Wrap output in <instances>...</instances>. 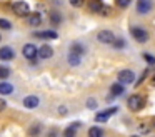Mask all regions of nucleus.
I'll return each mask as SVG.
<instances>
[{"label":"nucleus","instance_id":"f257e3e1","mask_svg":"<svg viewBox=\"0 0 155 137\" xmlns=\"http://www.w3.org/2000/svg\"><path fill=\"white\" fill-rule=\"evenodd\" d=\"M127 105H128V109H130V110L137 112V110H140L142 107L145 105V97H143V95H137V94H134V95L128 97Z\"/></svg>","mask_w":155,"mask_h":137},{"label":"nucleus","instance_id":"f03ea898","mask_svg":"<svg viewBox=\"0 0 155 137\" xmlns=\"http://www.w3.org/2000/svg\"><path fill=\"white\" fill-rule=\"evenodd\" d=\"M12 9H14V13L18 17H27L28 13H30V7H28V3L24 2V0L15 2L14 5H12Z\"/></svg>","mask_w":155,"mask_h":137},{"label":"nucleus","instance_id":"7ed1b4c3","mask_svg":"<svg viewBox=\"0 0 155 137\" xmlns=\"http://www.w3.org/2000/svg\"><path fill=\"white\" fill-rule=\"evenodd\" d=\"M130 33L132 37H134L135 40H137L138 43H145L148 40V33L145 29H142V27H132L130 29Z\"/></svg>","mask_w":155,"mask_h":137},{"label":"nucleus","instance_id":"20e7f679","mask_svg":"<svg viewBox=\"0 0 155 137\" xmlns=\"http://www.w3.org/2000/svg\"><path fill=\"white\" fill-rule=\"evenodd\" d=\"M117 79H118V82L124 84V85L125 84H132L134 79H135V74H134V70H130V69H124V70L118 72Z\"/></svg>","mask_w":155,"mask_h":137},{"label":"nucleus","instance_id":"39448f33","mask_svg":"<svg viewBox=\"0 0 155 137\" xmlns=\"http://www.w3.org/2000/svg\"><path fill=\"white\" fill-rule=\"evenodd\" d=\"M117 110H118V107H110V109H107V110H102V112H98L97 115H95V120H97V122H107V120L110 119V115H114Z\"/></svg>","mask_w":155,"mask_h":137},{"label":"nucleus","instance_id":"423d86ee","mask_svg":"<svg viewBox=\"0 0 155 137\" xmlns=\"http://www.w3.org/2000/svg\"><path fill=\"white\" fill-rule=\"evenodd\" d=\"M22 52H24V57H25V59H28V60H34L35 57L38 55V49L34 45V43H27Z\"/></svg>","mask_w":155,"mask_h":137},{"label":"nucleus","instance_id":"0eeeda50","mask_svg":"<svg viewBox=\"0 0 155 137\" xmlns=\"http://www.w3.org/2000/svg\"><path fill=\"white\" fill-rule=\"evenodd\" d=\"M97 39H98V42H102V43H110L112 45V42L115 40V37H114V33H112L110 30H100L98 35H97Z\"/></svg>","mask_w":155,"mask_h":137},{"label":"nucleus","instance_id":"6e6552de","mask_svg":"<svg viewBox=\"0 0 155 137\" xmlns=\"http://www.w3.org/2000/svg\"><path fill=\"white\" fill-rule=\"evenodd\" d=\"M152 10V0H138L137 2V12L138 13H148Z\"/></svg>","mask_w":155,"mask_h":137},{"label":"nucleus","instance_id":"1a4fd4ad","mask_svg":"<svg viewBox=\"0 0 155 137\" xmlns=\"http://www.w3.org/2000/svg\"><path fill=\"white\" fill-rule=\"evenodd\" d=\"M15 57V52L12 47H2L0 49V60H12Z\"/></svg>","mask_w":155,"mask_h":137},{"label":"nucleus","instance_id":"9d476101","mask_svg":"<svg viewBox=\"0 0 155 137\" xmlns=\"http://www.w3.org/2000/svg\"><path fill=\"white\" fill-rule=\"evenodd\" d=\"M38 97L37 95H27L24 99V107H27V109H35V107L38 105Z\"/></svg>","mask_w":155,"mask_h":137},{"label":"nucleus","instance_id":"9b49d317","mask_svg":"<svg viewBox=\"0 0 155 137\" xmlns=\"http://www.w3.org/2000/svg\"><path fill=\"white\" fill-rule=\"evenodd\" d=\"M52 55H54V49L50 45H42L38 49V57L40 59H50Z\"/></svg>","mask_w":155,"mask_h":137},{"label":"nucleus","instance_id":"f8f14e48","mask_svg":"<svg viewBox=\"0 0 155 137\" xmlns=\"http://www.w3.org/2000/svg\"><path fill=\"white\" fill-rule=\"evenodd\" d=\"M102 7H104V2L102 0H88V10L92 13H100Z\"/></svg>","mask_w":155,"mask_h":137},{"label":"nucleus","instance_id":"ddd939ff","mask_svg":"<svg viewBox=\"0 0 155 137\" xmlns=\"http://www.w3.org/2000/svg\"><path fill=\"white\" fill-rule=\"evenodd\" d=\"M42 23V15L38 12H34V13H28V25L32 27H38Z\"/></svg>","mask_w":155,"mask_h":137},{"label":"nucleus","instance_id":"4468645a","mask_svg":"<svg viewBox=\"0 0 155 137\" xmlns=\"http://www.w3.org/2000/svg\"><path fill=\"white\" fill-rule=\"evenodd\" d=\"M12 92H14V87H12V84L2 80V82H0V94H2V95H8V94H12Z\"/></svg>","mask_w":155,"mask_h":137},{"label":"nucleus","instance_id":"2eb2a0df","mask_svg":"<svg viewBox=\"0 0 155 137\" xmlns=\"http://www.w3.org/2000/svg\"><path fill=\"white\" fill-rule=\"evenodd\" d=\"M35 37L37 39H57V33L54 30H44V32H37Z\"/></svg>","mask_w":155,"mask_h":137},{"label":"nucleus","instance_id":"dca6fc26","mask_svg":"<svg viewBox=\"0 0 155 137\" xmlns=\"http://www.w3.org/2000/svg\"><path fill=\"white\" fill-rule=\"evenodd\" d=\"M70 52L72 53H77V55H84L85 53V47L82 45V43H78V42H75V43H72L70 45Z\"/></svg>","mask_w":155,"mask_h":137},{"label":"nucleus","instance_id":"f3484780","mask_svg":"<svg viewBox=\"0 0 155 137\" xmlns=\"http://www.w3.org/2000/svg\"><path fill=\"white\" fill-rule=\"evenodd\" d=\"M110 92H112V95H115V97H117V95H122V94L125 92L124 84H120V82H118V84H114V85L110 87Z\"/></svg>","mask_w":155,"mask_h":137},{"label":"nucleus","instance_id":"a211bd4d","mask_svg":"<svg viewBox=\"0 0 155 137\" xmlns=\"http://www.w3.org/2000/svg\"><path fill=\"white\" fill-rule=\"evenodd\" d=\"M48 19H50V22L54 23V25H58V23L62 22V15L57 12V10H52V12L48 13Z\"/></svg>","mask_w":155,"mask_h":137},{"label":"nucleus","instance_id":"6ab92c4d","mask_svg":"<svg viewBox=\"0 0 155 137\" xmlns=\"http://www.w3.org/2000/svg\"><path fill=\"white\" fill-rule=\"evenodd\" d=\"M68 63L70 65H78L80 63V55H77V53H68Z\"/></svg>","mask_w":155,"mask_h":137},{"label":"nucleus","instance_id":"aec40b11","mask_svg":"<svg viewBox=\"0 0 155 137\" xmlns=\"http://www.w3.org/2000/svg\"><path fill=\"white\" fill-rule=\"evenodd\" d=\"M88 135L90 137H102L104 135V130H102L100 127H92V129L88 130Z\"/></svg>","mask_w":155,"mask_h":137},{"label":"nucleus","instance_id":"412c9836","mask_svg":"<svg viewBox=\"0 0 155 137\" xmlns=\"http://www.w3.org/2000/svg\"><path fill=\"white\" fill-rule=\"evenodd\" d=\"M8 75H10V69L5 67V65H0V79L4 80V79H7Z\"/></svg>","mask_w":155,"mask_h":137},{"label":"nucleus","instance_id":"4be33fe9","mask_svg":"<svg viewBox=\"0 0 155 137\" xmlns=\"http://www.w3.org/2000/svg\"><path fill=\"white\" fill-rule=\"evenodd\" d=\"M77 129H78V127H77V125H74V124H72V125L68 127V129H65L64 135H67V137H74V135H75V132H77Z\"/></svg>","mask_w":155,"mask_h":137},{"label":"nucleus","instance_id":"5701e85b","mask_svg":"<svg viewBox=\"0 0 155 137\" xmlns=\"http://www.w3.org/2000/svg\"><path fill=\"white\" fill-rule=\"evenodd\" d=\"M112 45H114L115 49H124V47H125V40L124 39H115L114 42H112Z\"/></svg>","mask_w":155,"mask_h":137},{"label":"nucleus","instance_id":"b1692460","mask_svg":"<svg viewBox=\"0 0 155 137\" xmlns=\"http://www.w3.org/2000/svg\"><path fill=\"white\" fill-rule=\"evenodd\" d=\"M0 29H4V30H10V29H12V23L8 22V20L0 19Z\"/></svg>","mask_w":155,"mask_h":137},{"label":"nucleus","instance_id":"393cba45","mask_svg":"<svg viewBox=\"0 0 155 137\" xmlns=\"http://www.w3.org/2000/svg\"><path fill=\"white\" fill-rule=\"evenodd\" d=\"M132 0H115V3H117V7H120V9H125V7L130 5Z\"/></svg>","mask_w":155,"mask_h":137},{"label":"nucleus","instance_id":"a878e982","mask_svg":"<svg viewBox=\"0 0 155 137\" xmlns=\"http://www.w3.org/2000/svg\"><path fill=\"white\" fill-rule=\"evenodd\" d=\"M138 132H142V134H148V132H150V127H148L147 124L140 122V125H138Z\"/></svg>","mask_w":155,"mask_h":137},{"label":"nucleus","instance_id":"bb28decb","mask_svg":"<svg viewBox=\"0 0 155 137\" xmlns=\"http://www.w3.org/2000/svg\"><path fill=\"white\" fill-rule=\"evenodd\" d=\"M68 2H70L72 7H77V9H78V7H82L85 3V0H68Z\"/></svg>","mask_w":155,"mask_h":137},{"label":"nucleus","instance_id":"cd10ccee","mask_svg":"<svg viewBox=\"0 0 155 137\" xmlns=\"http://www.w3.org/2000/svg\"><path fill=\"white\" fill-rule=\"evenodd\" d=\"M143 59L147 60L148 63H152V65H153V63H155V57L152 55V53H143Z\"/></svg>","mask_w":155,"mask_h":137},{"label":"nucleus","instance_id":"c85d7f7f","mask_svg":"<svg viewBox=\"0 0 155 137\" xmlns=\"http://www.w3.org/2000/svg\"><path fill=\"white\" fill-rule=\"evenodd\" d=\"M147 74H148V69H145V70H143V74H142V75H140V79H138V82L135 84V87H138V85H140L142 82H143V80H145V77H147Z\"/></svg>","mask_w":155,"mask_h":137},{"label":"nucleus","instance_id":"c756f323","mask_svg":"<svg viewBox=\"0 0 155 137\" xmlns=\"http://www.w3.org/2000/svg\"><path fill=\"white\" fill-rule=\"evenodd\" d=\"M100 13H102V15H104V17H108V15H110V9H108V7H107V5H105V3H104V7H102Z\"/></svg>","mask_w":155,"mask_h":137},{"label":"nucleus","instance_id":"7c9ffc66","mask_svg":"<svg viewBox=\"0 0 155 137\" xmlns=\"http://www.w3.org/2000/svg\"><path fill=\"white\" fill-rule=\"evenodd\" d=\"M87 107H90V109H95V107H97V102H95L94 99L87 100Z\"/></svg>","mask_w":155,"mask_h":137},{"label":"nucleus","instance_id":"2f4dec72","mask_svg":"<svg viewBox=\"0 0 155 137\" xmlns=\"http://www.w3.org/2000/svg\"><path fill=\"white\" fill-rule=\"evenodd\" d=\"M38 132H40V127H32V129L30 130H28V134H38Z\"/></svg>","mask_w":155,"mask_h":137},{"label":"nucleus","instance_id":"473e14b6","mask_svg":"<svg viewBox=\"0 0 155 137\" xmlns=\"http://www.w3.org/2000/svg\"><path fill=\"white\" fill-rule=\"evenodd\" d=\"M5 107H7V102H5L4 99H0V112H2V110H5Z\"/></svg>","mask_w":155,"mask_h":137},{"label":"nucleus","instance_id":"72a5a7b5","mask_svg":"<svg viewBox=\"0 0 155 137\" xmlns=\"http://www.w3.org/2000/svg\"><path fill=\"white\" fill-rule=\"evenodd\" d=\"M58 114L65 115V114H67V107H58Z\"/></svg>","mask_w":155,"mask_h":137},{"label":"nucleus","instance_id":"f704fd0d","mask_svg":"<svg viewBox=\"0 0 155 137\" xmlns=\"http://www.w3.org/2000/svg\"><path fill=\"white\" fill-rule=\"evenodd\" d=\"M152 122H153V124H152V125H153V127H155V117H153V120H152Z\"/></svg>","mask_w":155,"mask_h":137},{"label":"nucleus","instance_id":"c9c22d12","mask_svg":"<svg viewBox=\"0 0 155 137\" xmlns=\"http://www.w3.org/2000/svg\"><path fill=\"white\" fill-rule=\"evenodd\" d=\"M0 40H2V35H0Z\"/></svg>","mask_w":155,"mask_h":137}]
</instances>
